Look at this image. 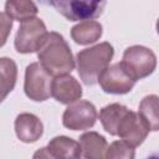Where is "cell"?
<instances>
[{"mask_svg":"<svg viewBox=\"0 0 159 159\" xmlns=\"http://www.w3.org/2000/svg\"><path fill=\"white\" fill-rule=\"evenodd\" d=\"M135 150L123 140H114L107 148V159H134Z\"/></svg>","mask_w":159,"mask_h":159,"instance_id":"d6986e66","label":"cell"},{"mask_svg":"<svg viewBox=\"0 0 159 159\" xmlns=\"http://www.w3.org/2000/svg\"><path fill=\"white\" fill-rule=\"evenodd\" d=\"M148 133L149 129L140 116L130 109L120 120L117 130V135L133 148L140 145L145 140Z\"/></svg>","mask_w":159,"mask_h":159,"instance_id":"9c48e42d","label":"cell"},{"mask_svg":"<svg viewBox=\"0 0 159 159\" xmlns=\"http://www.w3.org/2000/svg\"><path fill=\"white\" fill-rule=\"evenodd\" d=\"M40 65L50 76L68 75L75 68V60L71 48L62 35L58 32H48L45 42L37 51Z\"/></svg>","mask_w":159,"mask_h":159,"instance_id":"6da1fadb","label":"cell"},{"mask_svg":"<svg viewBox=\"0 0 159 159\" xmlns=\"http://www.w3.org/2000/svg\"><path fill=\"white\" fill-rule=\"evenodd\" d=\"M51 86L52 76H50L39 62H32L26 67L24 91L30 99L35 102L48 99L51 97Z\"/></svg>","mask_w":159,"mask_h":159,"instance_id":"8992f818","label":"cell"},{"mask_svg":"<svg viewBox=\"0 0 159 159\" xmlns=\"http://www.w3.org/2000/svg\"><path fill=\"white\" fill-rule=\"evenodd\" d=\"M158 111H159L158 96L149 94V96H147L142 99V102L139 104L138 114L140 116V118L143 119V122L145 123L148 129L152 130V132H157L159 129Z\"/></svg>","mask_w":159,"mask_h":159,"instance_id":"2e32d148","label":"cell"},{"mask_svg":"<svg viewBox=\"0 0 159 159\" xmlns=\"http://www.w3.org/2000/svg\"><path fill=\"white\" fill-rule=\"evenodd\" d=\"M32 159H60V158L53 152H51L47 147H43L35 152Z\"/></svg>","mask_w":159,"mask_h":159,"instance_id":"44dd1931","label":"cell"},{"mask_svg":"<svg viewBox=\"0 0 159 159\" xmlns=\"http://www.w3.org/2000/svg\"><path fill=\"white\" fill-rule=\"evenodd\" d=\"M103 32L102 25L98 21L88 20L75 25L71 29V37L76 43L89 45L101 39Z\"/></svg>","mask_w":159,"mask_h":159,"instance_id":"4fadbf2b","label":"cell"},{"mask_svg":"<svg viewBox=\"0 0 159 159\" xmlns=\"http://www.w3.org/2000/svg\"><path fill=\"white\" fill-rule=\"evenodd\" d=\"M5 14L12 21L22 22L27 19L36 17L37 6L35 2L27 0H11L5 2Z\"/></svg>","mask_w":159,"mask_h":159,"instance_id":"e0dca14e","label":"cell"},{"mask_svg":"<svg viewBox=\"0 0 159 159\" xmlns=\"http://www.w3.org/2000/svg\"><path fill=\"white\" fill-rule=\"evenodd\" d=\"M12 20L5 14L0 12V47H2L11 32Z\"/></svg>","mask_w":159,"mask_h":159,"instance_id":"ffe728a7","label":"cell"},{"mask_svg":"<svg viewBox=\"0 0 159 159\" xmlns=\"http://www.w3.org/2000/svg\"><path fill=\"white\" fill-rule=\"evenodd\" d=\"M47 148L51 152H53L60 159H77L80 153L78 142L65 135L52 138L48 142Z\"/></svg>","mask_w":159,"mask_h":159,"instance_id":"ac0fdd59","label":"cell"},{"mask_svg":"<svg viewBox=\"0 0 159 159\" xmlns=\"http://www.w3.org/2000/svg\"><path fill=\"white\" fill-rule=\"evenodd\" d=\"M80 153L77 159H107L108 143L97 132H87L80 137Z\"/></svg>","mask_w":159,"mask_h":159,"instance_id":"8fae6325","label":"cell"},{"mask_svg":"<svg viewBox=\"0 0 159 159\" xmlns=\"http://www.w3.org/2000/svg\"><path fill=\"white\" fill-rule=\"evenodd\" d=\"M16 137L24 143H35L43 133V124L32 113H21L15 119Z\"/></svg>","mask_w":159,"mask_h":159,"instance_id":"7c38bea8","label":"cell"},{"mask_svg":"<svg viewBox=\"0 0 159 159\" xmlns=\"http://www.w3.org/2000/svg\"><path fill=\"white\" fill-rule=\"evenodd\" d=\"M145 159H158V154H152V155H149V157L145 158Z\"/></svg>","mask_w":159,"mask_h":159,"instance_id":"7402d4cb","label":"cell"},{"mask_svg":"<svg viewBox=\"0 0 159 159\" xmlns=\"http://www.w3.org/2000/svg\"><path fill=\"white\" fill-rule=\"evenodd\" d=\"M51 96L62 104H71L82 97V87L80 82L70 75L58 76L52 80Z\"/></svg>","mask_w":159,"mask_h":159,"instance_id":"30bf717a","label":"cell"},{"mask_svg":"<svg viewBox=\"0 0 159 159\" xmlns=\"http://www.w3.org/2000/svg\"><path fill=\"white\" fill-rule=\"evenodd\" d=\"M97 109L89 101H76L71 103L62 116V124L71 130H86L94 125Z\"/></svg>","mask_w":159,"mask_h":159,"instance_id":"52a82bcc","label":"cell"},{"mask_svg":"<svg viewBox=\"0 0 159 159\" xmlns=\"http://www.w3.org/2000/svg\"><path fill=\"white\" fill-rule=\"evenodd\" d=\"M45 22L39 17H31L21 22L16 36L15 48L19 53H31L39 51L47 37Z\"/></svg>","mask_w":159,"mask_h":159,"instance_id":"5b68a950","label":"cell"},{"mask_svg":"<svg viewBox=\"0 0 159 159\" xmlns=\"http://www.w3.org/2000/svg\"><path fill=\"white\" fill-rule=\"evenodd\" d=\"M101 88L111 94H125L132 91L135 81L123 70L120 63H114L108 67L98 80Z\"/></svg>","mask_w":159,"mask_h":159,"instance_id":"ba28073f","label":"cell"},{"mask_svg":"<svg viewBox=\"0 0 159 159\" xmlns=\"http://www.w3.org/2000/svg\"><path fill=\"white\" fill-rule=\"evenodd\" d=\"M17 80V66L9 57L0 58V103L14 89Z\"/></svg>","mask_w":159,"mask_h":159,"instance_id":"9a60e30c","label":"cell"},{"mask_svg":"<svg viewBox=\"0 0 159 159\" xmlns=\"http://www.w3.org/2000/svg\"><path fill=\"white\" fill-rule=\"evenodd\" d=\"M129 109L119 103H112L103 107L99 112V120L107 133L111 135H117V130L120 120L127 114Z\"/></svg>","mask_w":159,"mask_h":159,"instance_id":"5bb4252c","label":"cell"},{"mask_svg":"<svg viewBox=\"0 0 159 159\" xmlns=\"http://www.w3.org/2000/svg\"><path fill=\"white\" fill-rule=\"evenodd\" d=\"M123 70L137 82L152 75L157 66V57L154 52L144 46L134 45L125 48L123 58L119 62Z\"/></svg>","mask_w":159,"mask_h":159,"instance_id":"3957f363","label":"cell"},{"mask_svg":"<svg viewBox=\"0 0 159 159\" xmlns=\"http://www.w3.org/2000/svg\"><path fill=\"white\" fill-rule=\"evenodd\" d=\"M113 55L114 50L109 42H101L80 51L76 56V61L82 82L86 86H94L98 83L102 73L109 67Z\"/></svg>","mask_w":159,"mask_h":159,"instance_id":"7a4b0ae2","label":"cell"},{"mask_svg":"<svg viewBox=\"0 0 159 159\" xmlns=\"http://www.w3.org/2000/svg\"><path fill=\"white\" fill-rule=\"evenodd\" d=\"M46 5L55 7L62 16L70 21H88L102 15L107 2L89 0H53L46 1Z\"/></svg>","mask_w":159,"mask_h":159,"instance_id":"277c9868","label":"cell"}]
</instances>
